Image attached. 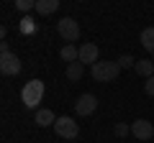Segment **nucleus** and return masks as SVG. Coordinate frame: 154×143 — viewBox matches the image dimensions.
Segmentation results:
<instances>
[{
	"label": "nucleus",
	"instance_id": "f257e3e1",
	"mask_svg": "<svg viewBox=\"0 0 154 143\" xmlns=\"http://www.w3.org/2000/svg\"><path fill=\"white\" fill-rule=\"evenodd\" d=\"M41 97H44V82L41 79H31V82L23 84L21 100H23V105H26L28 110H36V105L41 102Z\"/></svg>",
	"mask_w": 154,
	"mask_h": 143
},
{
	"label": "nucleus",
	"instance_id": "f03ea898",
	"mask_svg": "<svg viewBox=\"0 0 154 143\" xmlns=\"http://www.w3.org/2000/svg\"><path fill=\"white\" fill-rule=\"evenodd\" d=\"M90 72H93L95 82H113L121 74V66H118V61H98V64H93Z\"/></svg>",
	"mask_w": 154,
	"mask_h": 143
},
{
	"label": "nucleus",
	"instance_id": "7ed1b4c3",
	"mask_svg": "<svg viewBox=\"0 0 154 143\" xmlns=\"http://www.w3.org/2000/svg\"><path fill=\"white\" fill-rule=\"evenodd\" d=\"M54 130H57V136H59V138H67V141H72V138L80 136V125H77V120H75V118H69V115L57 118Z\"/></svg>",
	"mask_w": 154,
	"mask_h": 143
},
{
	"label": "nucleus",
	"instance_id": "20e7f679",
	"mask_svg": "<svg viewBox=\"0 0 154 143\" xmlns=\"http://www.w3.org/2000/svg\"><path fill=\"white\" fill-rule=\"evenodd\" d=\"M57 33H59L64 41H77L80 39V23L75 21V18H62L59 23H57Z\"/></svg>",
	"mask_w": 154,
	"mask_h": 143
},
{
	"label": "nucleus",
	"instance_id": "39448f33",
	"mask_svg": "<svg viewBox=\"0 0 154 143\" xmlns=\"http://www.w3.org/2000/svg\"><path fill=\"white\" fill-rule=\"evenodd\" d=\"M95 110H98V97H95V95L85 92V95H80V97H77V102H75V112H77L80 118L93 115Z\"/></svg>",
	"mask_w": 154,
	"mask_h": 143
},
{
	"label": "nucleus",
	"instance_id": "423d86ee",
	"mask_svg": "<svg viewBox=\"0 0 154 143\" xmlns=\"http://www.w3.org/2000/svg\"><path fill=\"white\" fill-rule=\"evenodd\" d=\"M0 74H5V77H16L21 74V59L16 54H0Z\"/></svg>",
	"mask_w": 154,
	"mask_h": 143
},
{
	"label": "nucleus",
	"instance_id": "0eeeda50",
	"mask_svg": "<svg viewBox=\"0 0 154 143\" xmlns=\"http://www.w3.org/2000/svg\"><path fill=\"white\" fill-rule=\"evenodd\" d=\"M131 136L139 138V141H152L154 138V125L149 120H144V118H139V120L131 123Z\"/></svg>",
	"mask_w": 154,
	"mask_h": 143
},
{
	"label": "nucleus",
	"instance_id": "6e6552de",
	"mask_svg": "<svg viewBox=\"0 0 154 143\" xmlns=\"http://www.w3.org/2000/svg\"><path fill=\"white\" fill-rule=\"evenodd\" d=\"M98 56H100V51H98V46L95 44H82L80 46V61H82V64H98Z\"/></svg>",
	"mask_w": 154,
	"mask_h": 143
},
{
	"label": "nucleus",
	"instance_id": "1a4fd4ad",
	"mask_svg": "<svg viewBox=\"0 0 154 143\" xmlns=\"http://www.w3.org/2000/svg\"><path fill=\"white\" fill-rule=\"evenodd\" d=\"M54 123H57V118H54V112H51L49 107L36 110V125L38 128H49V125H54Z\"/></svg>",
	"mask_w": 154,
	"mask_h": 143
},
{
	"label": "nucleus",
	"instance_id": "9d476101",
	"mask_svg": "<svg viewBox=\"0 0 154 143\" xmlns=\"http://www.w3.org/2000/svg\"><path fill=\"white\" fill-rule=\"evenodd\" d=\"M134 72H136L139 77H154V61L152 59H139L136 61V66H134Z\"/></svg>",
	"mask_w": 154,
	"mask_h": 143
},
{
	"label": "nucleus",
	"instance_id": "9b49d317",
	"mask_svg": "<svg viewBox=\"0 0 154 143\" xmlns=\"http://www.w3.org/2000/svg\"><path fill=\"white\" fill-rule=\"evenodd\" d=\"M59 8V0H36V13L38 16H51Z\"/></svg>",
	"mask_w": 154,
	"mask_h": 143
},
{
	"label": "nucleus",
	"instance_id": "f8f14e48",
	"mask_svg": "<svg viewBox=\"0 0 154 143\" xmlns=\"http://www.w3.org/2000/svg\"><path fill=\"white\" fill-rule=\"evenodd\" d=\"M59 56L67 61V64H75V61H80V49H77L75 44H67V46H62Z\"/></svg>",
	"mask_w": 154,
	"mask_h": 143
},
{
	"label": "nucleus",
	"instance_id": "ddd939ff",
	"mask_svg": "<svg viewBox=\"0 0 154 143\" xmlns=\"http://www.w3.org/2000/svg\"><path fill=\"white\" fill-rule=\"evenodd\" d=\"M85 74V64L82 61H75V64H67V79L69 82H80Z\"/></svg>",
	"mask_w": 154,
	"mask_h": 143
},
{
	"label": "nucleus",
	"instance_id": "4468645a",
	"mask_svg": "<svg viewBox=\"0 0 154 143\" xmlns=\"http://www.w3.org/2000/svg\"><path fill=\"white\" fill-rule=\"evenodd\" d=\"M139 41H141V46H144L146 51H152V54H154V26L144 28L141 36H139Z\"/></svg>",
	"mask_w": 154,
	"mask_h": 143
},
{
	"label": "nucleus",
	"instance_id": "2eb2a0df",
	"mask_svg": "<svg viewBox=\"0 0 154 143\" xmlns=\"http://www.w3.org/2000/svg\"><path fill=\"white\" fill-rule=\"evenodd\" d=\"M16 8L21 13H28V10H36V0H16Z\"/></svg>",
	"mask_w": 154,
	"mask_h": 143
},
{
	"label": "nucleus",
	"instance_id": "dca6fc26",
	"mask_svg": "<svg viewBox=\"0 0 154 143\" xmlns=\"http://www.w3.org/2000/svg\"><path fill=\"white\" fill-rule=\"evenodd\" d=\"M118 66H121V69H134V66H136V59H134L131 54H123L121 59H118Z\"/></svg>",
	"mask_w": 154,
	"mask_h": 143
},
{
	"label": "nucleus",
	"instance_id": "f3484780",
	"mask_svg": "<svg viewBox=\"0 0 154 143\" xmlns=\"http://www.w3.org/2000/svg\"><path fill=\"white\" fill-rule=\"evenodd\" d=\"M113 133H116L118 138H126L128 133H131V125H126V123H118V125L113 128Z\"/></svg>",
	"mask_w": 154,
	"mask_h": 143
},
{
	"label": "nucleus",
	"instance_id": "a211bd4d",
	"mask_svg": "<svg viewBox=\"0 0 154 143\" xmlns=\"http://www.w3.org/2000/svg\"><path fill=\"white\" fill-rule=\"evenodd\" d=\"M144 92H146L149 97H154V77H149L146 82H144Z\"/></svg>",
	"mask_w": 154,
	"mask_h": 143
},
{
	"label": "nucleus",
	"instance_id": "6ab92c4d",
	"mask_svg": "<svg viewBox=\"0 0 154 143\" xmlns=\"http://www.w3.org/2000/svg\"><path fill=\"white\" fill-rule=\"evenodd\" d=\"M21 28H23L26 33H28V31H33V21H31V18L26 16V18H23V23H21Z\"/></svg>",
	"mask_w": 154,
	"mask_h": 143
},
{
	"label": "nucleus",
	"instance_id": "aec40b11",
	"mask_svg": "<svg viewBox=\"0 0 154 143\" xmlns=\"http://www.w3.org/2000/svg\"><path fill=\"white\" fill-rule=\"evenodd\" d=\"M152 61H154V54H152Z\"/></svg>",
	"mask_w": 154,
	"mask_h": 143
}]
</instances>
